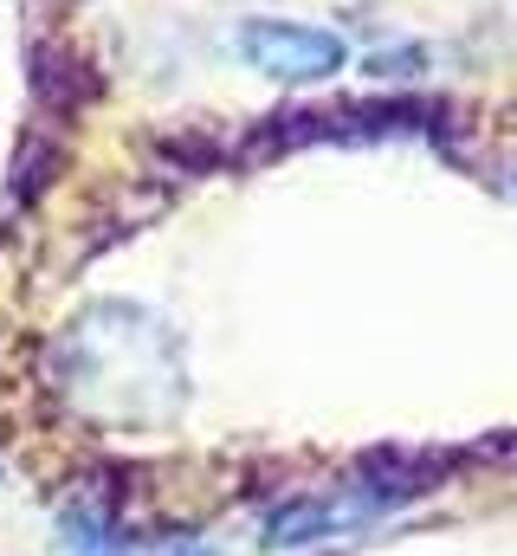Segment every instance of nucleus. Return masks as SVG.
<instances>
[{
    "label": "nucleus",
    "instance_id": "nucleus-3",
    "mask_svg": "<svg viewBox=\"0 0 517 556\" xmlns=\"http://www.w3.org/2000/svg\"><path fill=\"white\" fill-rule=\"evenodd\" d=\"M59 544H65V556H136L124 538V525L104 505H72L59 518Z\"/></svg>",
    "mask_w": 517,
    "mask_h": 556
},
{
    "label": "nucleus",
    "instance_id": "nucleus-4",
    "mask_svg": "<svg viewBox=\"0 0 517 556\" xmlns=\"http://www.w3.org/2000/svg\"><path fill=\"white\" fill-rule=\"evenodd\" d=\"M136 556H220L207 538H188V531H175V538H155V544H142Z\"/></svg>",
    "mask_w": 517,
    "mask_h": 556
},
{
    "label": "nucleus",
    "instance_id": "nucleus-1",
    "mask_svg": "<svg viewBox=\"0 0 517 556\" xmlns=\"http://www.w3.org/2000/svg\"><path fill=\"white\" fill-rule=\"evenodd\" d=\"M440 479H446V459L440 453H376V459H363V472L350 485H330L317 498L278 505L265 518V551H311V544L350 538V531L388 518L394 505L427 498Z\"/></svg>",
    "mask_w": 517,
    "mask_h": 556
},
{
    "label": "nucleus",
    "instance_id": "nucleus-2",
    "mask_svg": "<svg viewBox=\"0 0 517 556\" xmlns=\"http://www.w3.org/2000/svg\"><path fill=\"white\" fill-rule=\"evenodd\" d=\"M240 52L265 78H285V85H317V78H337L350 65V46L337 33L298 26V20H247L240 26Z\"/></svg>",
    "mask_w": 517,
    "mask_h": 556
}]
</instances>
